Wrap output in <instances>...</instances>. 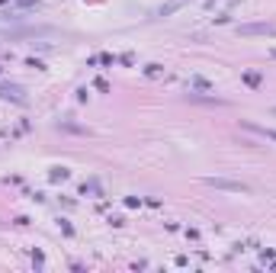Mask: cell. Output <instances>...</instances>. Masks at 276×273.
I'll use <instances>...</instances> for the list:
<instances>
[{
	"label": "cell",
	"instance_id": "3957f363",
	"mask_svg": "<svg viewBox=\"0 0 276 273\" xmlns=\"http://www.w3.org/2000/svg\"><path fill=\"white\" fill-rule=\"evenodd\" d=\"M247 132H257V135H263V138H273V142H276V132L273 129H260V126H244Z\"/></svg>",
	"mask_w": 276,
	"mask_h": 273
},
{
	"label": "cell",
	"instance_id": "5b68a950",
	"mask_svg": "<svg viewBox=\"0 0 276 273\" xmlns=\"http://www.w3.org/2000/svg\"><path fill=\"white\" fill-rule=\"evenodd\" d=\"M273 58H276V51H273Z\"/></svg>",
	"mask_w": 276,
	"mask_h": 273
},
{
	"label": "cell",
	"instance_id": "7a4b0ae2",
	"mask_svg": "<svg viewBox=\"0 0 276 273\" xmlns=\"http://www.w3.org/2000/svg\"><path fill=\"white\" fill-rule=\"evenodd\" d=\"M205 183H209V187H215V190H231V193H247V190H251L247 183H241V180H225V177H209Z\"/></svg>",
	"mask_w": 276,
	"mask_h": 273
},
{
	"label": "cell",
	"instance_id": "277c9868",
	"mask_svg": "<svg viewBox=\"0 0 276 273\" xmlns=\"http://www.w3.org/2000/svg\"><path fill=\"white\" fill-rule=\"evenodd\" d=\"M273 116H276V110H273Z\"/></svg>",
	"mask_w": 276,
	"mask_h": 273
},
{
	"label": "cell",
	"instance_id": "6da1fadb",
	"mask_svg": "<svg viewBox=\"0 0 276 273\" xmlns=\"http://www.w3.org/2000/svg\"><path fill=\"white\" fill-rule=\"evenodd\" d=\"M238 32L241 36H276V26H270V23H244V26H238Z\"/></svg>",
	"mask_w": 276,
	"mask_h": 273
}]
</instances>
